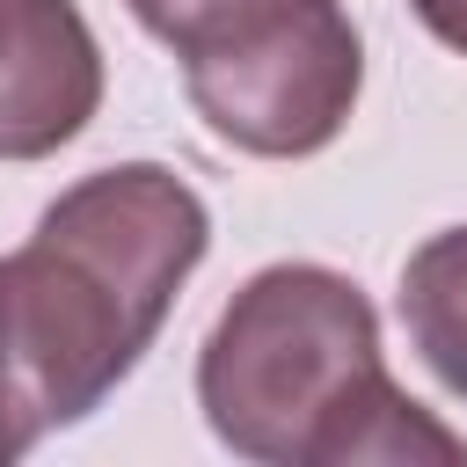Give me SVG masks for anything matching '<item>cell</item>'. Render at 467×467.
<instances>
[{
  "label": "cell",
  "instance_id": "obj_6",
  "mask_svg": "<svg viewBox=\"0 0 467 467\" xmlns=\"http://www.w3.org/2000/svg\"><path fill=\"white\" fill-rule=\"evenodd\" d=\"M131 7V22L146 29V36H161L175 58H197V51H212L219 36H234L241 22H255L263 7H277V0H124Z\"/></svg>",
  "mask_w": 467,
  "mask_h": 467
},
{
  "label": "cell",
  "instance_id": "obj_3",
  "mask_svg": "<svg viewBox=\"0 0 467 467\" xmlns=\"http://www.w3.org/2000/svg\"><path fill=\"white\" fill-rule=\"evenodd\" d=\"M182 88L212 139L255 161H306L350 124L365 44L343 0H277L212 51L182 58Z\"/></svg>",
  "mask_w": 467,
  "mask_h": 467
},
{
  "label": "cell",
  "instance_id": "obj_5",
  "mask_svg": "<svg viewBox=\"0 0 467 467\" xmlns=\"http://www.w3.org/2000/svg\"><path fill=\"white\" fill-rule=\"evenodd\" d=\"M401 328L416 358L467 401V226L431 234L401 263Z\"/></svg>",
  "mask_w": 467,
  "mask_h": 467
},
{
  "label": "cell",
  "instance_id": "obj_8",
  "mask_svg": "<svg viewBox=\"0 0 467 467\" xmlns=\"http://www.w3.org/2000/svg\"><path fill=\"white\" fill-rule=\"evenodd\" d=\"M15 7H22V0H0V44H7V29H15Z\"/></svg>",
  "mask_w": 467,
  "mask_h": 467
},
{
  "label": "cell",
  "instance_id": "obj_4",
  "mask_svg": "<svg viewBox=\"0 0 467 467\" xmlns=\"http://www.w3.org/2000/svg\"><path fill=\"white\" fill-rule=\"evenodd\" d=\"M102 109V44L73 0H22L0 44V161H44Z\"/></svg>",
  "mask_w": 467,
  "mask_h": 467
},
{
  "label": "cell",
  "instance_id": "obj_1",
  "mask_svg": "<svg viewBox=\"0 0 467 467\" xmlns=\"http://www.w3.org/2000/svg\"><path fill=\"white\" fill-rule=\"evenodd\" d=\"M212 248L204 197L161 161H117L58 190L0 255V460L95 416L153 350Z\"/></svg>",
  "mask_w": 467,
  "mask_h": 467
},
{
  "label": "cell",
  "instance_id": "obj_7",
  "mask_svg": "<svg viewBox=\"0 0 467 467\" xmlns=\"http://www.w3.org/2000/svg\"><path fill=\"white\" fill-rule=\"evenodd\" d=\"M409 15H416L438 44H452V51L467 58V0H409Z\"/></svg>",
  "mask_w": 467,
  "mask_h": 467
},
{
  "label": "cell",
  "instance_id": "obj_2",
  "mask_svg": "<svg viewBox=\"0 0 467 467\" xmlns=\"http://www.w3.org/2000/svg\"><path fill=\"white\" fill-rule=\"evenodd\" d=\"M197 409L219 445L270 467H467V438L394 387L372 299L328 263H270L219 306Z\"/></svg>",
  "mask_w": 467,
  "mask_h": 467
}]
</instances>
